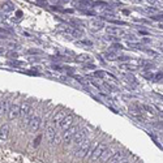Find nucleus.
Returning a JSON list of instances; mask_svg holds the SVG:
<instances>
[{
    "label": "nucleus",
    "instance_id": "obj_1",
    "mask_svg": "<svg viewBox=\"0 0 163 163\" xmlns=\"http://www.w3.org/2000/svg\"><path fill=\"white\" fill-rule=\"evenodd\" d=\"M87 135H89V129H87V128H81V129H78V131L76 132V135L73 136L72 142L75 144L76 146H80V145L86 140Z\"/></svg>",
    "mask_w": 163,
    "mask_h": 163
},
{
    "label": "nucleus",
    "instance_id": "obj_2",
    "mask_svg": "<svg viewBox=\"0 0 163 163\" xmlns=\"http://www.w3.org/2000/svg\"><path fill=\"white\" fill-rule=\"evenodd\" d=\"M106 147H107V144H106V142H98L97 146L94 147L91 155L89 157V158H90V161H91V162H97V161L101 158V155H102L103 151H105Z\"/></svg>",
    "mask_w": 163,
    "mask_h": 163
},
{
    "label": "nucleus",
    "instance_id": "obj_3",
    "mask_svg": "<svg viewBox=\"0 0 163 163\" xmlns=\"http://www.w3.org/2000/svg\"><path fill=\"white\" fill-rule=\"evenodd\" d=\"M80 128L77 127V125H71V127L68 128V129H65V132L63 133V137H62V140L63 141L68 145V144H71L72 142V138H73V136L76 135V132L78 131Z\"/></svg>",
    "mask_w": 163,
    "mask_h": 163
},
{
    "label": "nucleus",
    "instance_id": "obj_4",
    "mask_svg": "<svg viewBox=\"0 0 163 163\" xmlns=\"http://www.w3.org/2000/svg\"><path fill=\"white\" fill-rule=\"evenodd\" d=\"M41 125H42V119H41V116H38V115H33L30 123H29V129H30V132H33V133L38 132V129L41 128Z\"/></svg>",
    "mask_w": 163,
    "mask_h": 163
},
{
    "label": "nucleus",
    "instance_id": "obj_5",
    "mask_svg": "<svg viewBox=\"0 0 163 163\" xmlns=\"http://www.w3.org/2000/svg\"><path fill=\"white\" fill-rule=\"evenodd\" d=\"M90 145H91V142L89 141V140H85V141L78 146V150H77V153H76L77 158H85L86 154H87L89 147H90Z\"/></svg>",
    "mask_w": 163,
    "mask_h": 163
},
{
    "label": "nucleus",
    "instance_id": "obj_6",
    "mask_svg": "<svg viewBox=\"0 0 163 163\" xmlns=\"http://www.w3.org/2000/svg\"><path fill=\"white\" fill-rule=\"evenodd\" d=\"M20 115L22 116V119H24V117H32L33 116L32 106L29 105V103H22L20 106Z\"/></svg>",
    "mask_w": 163,
    "mask_h": 163
},
{
    "label": "nucleus",
    "instance_id": "obj_7",
    "mask_svg": "<svg viewBox=\"0 0 163 163\" xmlns=\"http://www.w3.org/2000/svg\"><path fill=\"white\" fill-rule=\"evenodd\" d=\"M18 116H20V105L18 103H13V105H11L9 108H8V117L11 120H13Z\"/></svg>",
    "mask_w": 163,
    "mask_h": 163
},
{
    "label": "nucleus",
    "instance_id": "obj_8",
    "mask_svg": "<svg viewBox=\"0 0 163 163\" xmlns=\"http://www.w3.org/2000/svg\"><path fill=\"white\" fill-rule=\"evenodd\" d=\"M71 125H73V116H72V115H65L64 119H63L60 123H59V127H60L63 131L68 129Z\"/></svg>",
    "mask_w": 163,
    "mask_h": 163
},
{
    "label": "nucleus",
    "instance_id": "obj_9",
    "mask_svg": "<svg viewBox=\"0 0 163 163\" xmlns=\"http://www.w3.org/2000/svg\"><path fill=\"white\" fill-rule=\"evenodd\" d=\"M8 136H9V125L3 124L2 127H0V140L4 141V140L8 138Z\"/></svg>",
    "mask_w": 163,
    "mask_h": 163
},
{
    "label": "nucleus",
    "instance_id": "obj_10",
    "mask_svg": "<svg viewBox=\"0 0 163 163\" xmlns=\"http://www.w3.org/2000/svg\"><path fill=\"white\" fill-rule=\"evenodd\" d=\"M114 153H115V151H114V149H111V147H108V146H107L106 149H105V151L102 153V155H101V158H99V159H101L102 162H107L111 157H112V154H114Z\"/></svg>",
    "mask_w": 163,
    "mask_h": 163
},
{
    "label": "nucleus",
    "instance_id": "obj_11",
    "mask_svg": "<svg viewBox=\"0 0 163 163\" xmlns=\"http://www.w3.org/2000/svg\"><path fill=\"white\" fill-rule=\"evenodd\" d=\"M103 21L102 20H91L90 22H89V27L93 29V30H101V29L103 27Z\"/></svg>",
    "mask_w": 163,
    "mask_h": 163
},
{
    "label": "nucleus",
    "instance_id": "obj_12",
    "mask_svg": "<svg viewBox=\"0 0 163 163\" xmlns=\"http://www.w3.org/2000/svg\"><path fill=\"white\" fill-rule=\"evenodd\" d=\"M46 136H47V138H48V141L52 144V140H54V137L56 136V129H55L54 125H48V127L46 128Z\"/></svg>",
    "mask_w": 163,
    "mask_h": 163
},
{
    "label": "nucleus",
    "instance_id": "obj_13",
    "mask_svg": "<svg viewBox=\"0 0 163 163\" xmlns=\"http://www.w3.org/2000/svg\"><path fill=\"white\" fill-rule=\"evenodd\" d=\"M123 158H124V153H123L121 150H117V151H115V153L112 154V157L108 159V162H110V163H117L119 161H121Z\"/></svg>",
    "mask_w": 163,
    "mask_h": 163
},
{
    "label": "nucleus",
    "instance_id": "obj_14",
    "mask_svg": "<svg viewBox=\"0 0 163 163\" xmlns=\"http://www.w3.org/2000/svg\"><path fill=\"white\" fill-rule=\"evenodd\" d=\"M11 106V102L9 99H5L3 102H0V115H3L5 112H8V108Z\"/></svg>",
    "mask_w": 163,
    "mask_h": 163
},
{
    "label": "nucleus",
    "instance_id": "obj_15",
    "mask_svg": "<svg viewBox=\"0 0 163 163\" xmlns=\"http://www.w3.org/2000/svg\"><path fill=\"white\" fill-rule=\"evenodd\" d=\"M67 114L64 112V111H57V112L54 115V117H52V121L54 123H56V124H59L63 119H64V116H65Z\"/></svg>",
    "mask_w": 163,
    "mask_h": 163
},
{
    "label": "nucleus",
    "instance_id": "obj_16",
    "mask_svg": "<svg viewBox=\"0 0 163 163\" xmlns=\"http://www.w3.org/2000/svg\"><path fill=\"white\" fill-rule=\"evenodd\" d=\"M2 9H3L4 12H11V11L14 9V4H13L12 2H5V3L2 5Z\"/></svg>",
    "mask_w": 163,
    "mask_h": 163
},
{
    "label": "nucleus",
    "instance_id": "obj_17",
    "mask_svg": "<svg viewBox=\"0 0 163 163\" xmlns=\"http://www.w3.org/2000/svg\"><path fill=\"white\" fill-rule=\"evenodd\" d=\"M107 32H108V34H121V30L119 27H114V26H108L107 27Z\"/></svg>",
    "mask_w": 163,
    "mask_h": 163
},
{
    "label": "nucleus",
    "instance_id": "obj_18",
    "mask_svg": "<svg viewBox=\"0 0 163 163\" xmlns=\"http://www.w3.org/2000/svg\"><path fill=\"white\" fill-rule=\"evenodd\" d=\"M105 56H106V59H108V60H116V59L119 57V56H117L116 54H114V52H107Z\"/></svg>",
    "mask_w": 163,
    "mask_h": 163
},
{
    "label": "nucleus",
    "instance_id": "obj_19",
    "mask_svg": "<svg viewBox=\"0 0 163 163\" xmlns=\"http://www.w3.org/2000/svg\"><path fill=\"white\" fill-rule=\"evenodd\" d=\"M125 39H127L128 42H131V43H136V42H138V39L136 38L135 35H125Z\"/></svg>",
    "mask_w": 163,
    "mask_h": 163
},
{
    "label": "nucleus",
    "instance_id": "obj_20",
    "mask_svg": "<svg viewBox=\"0 0 163 163\" xmlns=\"http://www.w3.org/2000/svg\"><path fill=\"white\" fill-rule=\"evenodd\" d=\"M60 142H62V137H60V136H59L57 133H56V136H55V137H54V140H52V144H54V145H59Z\"/></svg>",
    "mask_w": 163,
    "mask_h": 163
},
{
    "label": "nucleus",
    "instance_id": "obj_21",
    "mask_svg": "<svg viewBox=\"0 0 163 163\" xmlns=\"http://www.w3.org/2000/svg\"><path fill=\"white\" fill-rule=\"evenodd\" d=\"M89 59H90V57H89V55H78L77 56L78 62H86V60H89Z\"/></svg>",
    "mask_w": 163,
    "mask_h": 163
},
{
    "label": "nucleus",
    "instance_id": "obj_22",
    "mask_svg": "<svg viewBox=\"0 0 163 163\" xmlns=\"http://www.w3.org/2000/svg\"><path fill=\"white\" fill-rule=\"evenodd\" d=\"M146 11H147V12H151V13H155V12H158V11L155 9V8H146Z\"/></svg>",
    "mask_w": 163,
    "mask_h": 163
}]
</instances>
